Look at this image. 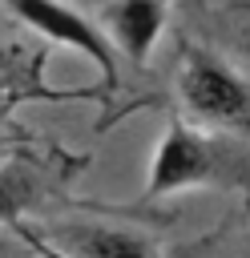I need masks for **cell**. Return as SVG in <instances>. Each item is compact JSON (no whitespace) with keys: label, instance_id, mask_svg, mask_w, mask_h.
<instances>
[{"label":"cell","instance_id":"obj_3","mask_svg":"<svg viewBox=\"0 0 250 258\" xmlns=\"http://www.w3.org/2000/svg\"><path fill=\"white\" fill-rule=\"evenodd\" d=\"M4 4H8L28 28H36V32H44L48 40L69 44V48H77L81 56H89V60L97 64V73H101V89H105V93L117 89V81H121V56L113 52V44H109V36L101 32V24H93L89 16H81L77 8L60 4V0H4Z\"/></svg>","mask_w":250,"mask_h":258},{"label":"cell","instance_id":"obj_4","mask_svg":"<svg viewBox=\"0 0 250 258\" xmlns=\"http://www.w3.org/2000/svg\"><path fill=\"white\" fill-rule=\"evenodd\" d=\"M36 234L65 258H161V250L141 230L117 222H56Z\"/></svg>","mask_w":250,"mask_h":258},{"label":"cell","instance_id":"obj_2","mask_svg":"<svg viewBox=\"0 0 250 258\" xmlns=\"http://www.w3.org/2000/svg\"><path fill=\"white\" fill-rule=\"evenodd\" d=\"M177 101L194 125H246L250 121V85L214 52L185 44L177 69Z\"/></svg>","mask_w":250,"mask_h":258},{"label":"cell","instance_id":"obj_7","mask_svg":"<svg viewBox=\"0 0 250 258\" xmlns=\"http://www.w3.org/2000/svg\"><path fill=\"white\" fill-rule=\"evenodd\" d=\"M12 234H16V238H20V242H24V246L36 254V258H65V254H60L52 242H44V238L36 234V226H24V222H16V226H12Z\"/></svg>","mask_w":250,"mask_h":258},{"label":"cell","instance_id":"obj_6","mask_svg":"<svg viewBox=\"0 0 250 258\" xmlns=\"http://www.w3.org/2000/svg\"><path fill=\"white\" fill-rule=\"evenodd\" d=\"M52 189H56V177L44 157H32V153L4 157V165H0V222L12 230L16 222H24V214L40 210Z\"/></svg>","mask_w":250,"mask_h":258},{"label":"cell","instance_id":"obj_5","mask_svg":"<svg viewBox=\"0 0 250 258\" xmlns=\"http://www.w3.org/2000/svg\"><path fill=\"white\" fill-rule=\"evenodd\" d=\"M169 20V0H109L101 8V32L109 36L113 52L133 69L149 64Z\"/></svg>","mask_w":250,"mask_h":258},{"label":"cell","instance_id":"obj_1","mask_svg":"<svg viewBox=\"0 0 250 258\" xmlns=\"http://www.w3.org/2000/svg\"><path fill=\"white\" fill-rule=\"evenodd\" d=\"M222 177H226V149L202 125H194L185 117H169L165 133L149 157L141 194L149 202H161V198H173L185 189H206Z\"/></svg>","mask_w":250,"mask_h":258},{"label":"cell","instance_id":"obj_8","mask_svg":"<svg viewBox=\"0 0 250 258\" xmlns=\"http://www.w3.org/2000/svg\"><path fill=\"white\" fill-rule=\"evenodd\" d=\"M242 258H250V234H246V242H242Z\"/></svg>","mask_w":250,"mask_h":258}]
</instances>
